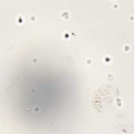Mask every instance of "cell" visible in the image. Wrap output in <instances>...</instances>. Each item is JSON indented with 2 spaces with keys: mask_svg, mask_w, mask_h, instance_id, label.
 I'll return each instance as SVG.
<instances>
[{
  "mask_svg": "<svg viewBox=\"0 0 134 134\" xmlns=\"http://www.w3.org/2000/svg\"><path fill=\"white\" fill-rule=\"evenodd\" d=\"M119 91L114 85L104 84L100 86L94 93L92 105L98 113H103L114 109L119 100Z\"/></svg>",
  "mask_w": 134,
  "mask_h": 134,
  "instance_id": "1",
  "label": "cell"
}]
</instances>
